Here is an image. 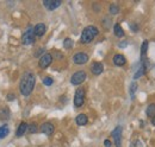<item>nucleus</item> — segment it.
<instances>
[{
    "label": "nucleus",
    "mask_w": 155,
    "mask_h": 147,
    "mask_svg": "<svg viewBox=\"0 0 155 147\" xmlns=\"http://www.w3.org/2000/svg\"><path fill=\"white\" fill-rule=\"evenodd\" d=\"M35 84H36V76L31 71L24 73L23 76H21V78H20L19 83L20 94L23 96H29L32 92V90H34Z\"/></svg>",
    "instance_id": "nucleus-1"
},
{
    "label": "nucleus",
    "mask_w": 155,
    "mask_h": 147,
    "mask_svg": "<svg viewBox=\"0 0 155 147\" xmlns=\"http://www.w3.org/2000/svg\"><path fill=\"white\" fill-rule=\"evenodd\" d=\"M98 33H99V30L96 26H87L84 29V31L80 36V42L82 44H88L98 36Z\"/></svg>",
    "instance_id": "nucleus-2"
},
{
    "label": "nucleus",
    "mask_w": 155,
    "mask_h": 147,
    "mask_svg": "<svg viewBox=\"0 0 155 147\" xmlns=\"http://www.w3.org/2000/svg\"><path fill=\"white\" fill-rule=\"evenodd\" d=\"M35 37L36 36H35V32H34V27L29 26L21 36V42H23L24 45H30V44L35 43Z\"/></svg>",
    "instance_id": "nucleus-3"
},
{
    "label": "nucleus",
    "mask_w": 155,
    "mask_h": 147,
    "mask_svg": "<svg viewBox=\"0 0 155 147\" xmlns=\"http://www.w3.org/2000/svg\"><path fill=\"white\" fill-rule=\"evenodd\" d=\"M86 77H87V75H86L85 71L79 70V71H77V73H74L72 75V77H71V83H72L73 86H79V84H81L82 82H85Z\"/></svg>",
    "instance_id": "nucleus-4"
},
{
    "label": "nucleus",
    "mask_w": 155,
    "mask_h": 147,
    "mask_svg": "<svg viewBox=\"0 0 155 147\" xmlns=\"http://www.w3.org/2000/svg\"><path fill=\"white\" fill-rule=\"evenodd\" d=\"M84 103H85V89L78 88L74 95V105L75 107H81Z\"/></svg>",
    "instance_id": "nucleus-5"
},
{
    "label": "nucleus",
    "mask_w": 155,
    "mask_h": 147,
    "mask_svg": "<svg viewBox=\"0 0 155 147\" xmlns=\"http://www.w3.org/2000/svg\"><path fill=\"white\" fill-rule=\"evenodd\" d=\"M51 62H53V55L49 54V52H47V54L41 56V58H39L38 61L39 68L41 69H45V68H48L51 64Z\"/></svg>",
    "instance_id": "nucleus-6"
},
{
    "label": "nucleus",
    "mask_w": 155,
    "mask_h": 147,
    "mask_svg": "<svg viewBox=\"0 0 155 147\" xmlns=\"http://www.w3.org/2000/svg\"><path fill=\"white\" fill-rule=\"evenodd\" d=\"M73 62L75 64L82 65V64H85V63L88 62V55L86 52H77L75 55L73 56Z\"/></svg>",
    "instance_id": "nucleus-7"
},
{
    "label": "nucleus",
    "mask_w": 155,
    "mask_h": 147,
    "mask_svg": "<svg viewBox=\"0 0 155 147\" xmlns=\"http://www.w3.org/2000/svg\"><path fill=\"white\" fill-rule=\"evenodd\" d=\"M112 138L115 140V145L117 147L122 146V127L118 126L112 130Z\"/></svg>",
    "instance_id": "nucleus-8"
},
{
    "label": "nucleus",
    "mask_w": 155,
    "mask_h": 147,
    "mask_svg": "<svg viewBox=\"0 0 155 147\" xmlns=\"http://www.w3.org/2000/svg\"><path fill=\"white\" fill-rule=\"evenodd\" d=\"M39 130H41V133H43V134L50 136V135L54 134L55 127H54L53 124H50V122H45V124H43V125L39 127Z\"/></svg>",
    "instance_id": "nucleus-9"
},
{
    "label": "nucleus",
    "mask_w": 155,
    "mask_h": 147,
    "mask_svg": "<svg viewBox=\"0 0 155 147\" xmlns=\"http://www.w3.org/2000/svg\"><path fill=\"white\" fill-rule=\"evenodd\" d=\"M43 5H44L49 11H53V10L58 8V6L61 5V1H60V0H44V1H43Z\"/></svg>",
    "instance_id": "nucleus-10"
},
{
    "label": "nucleus",
    "mask_w": 155,
    "mask_h": 147,
    "mask_svg": "<svg viewBox=\"0 0 155 147\" xmlns=\"http://www.w3.org/2000/svg\"><path fill=\"white\" fill-rule=\"evenodd\" d=\"M45 31H47V26L43 23H39V24L34 26V32H35L36 37H42L45 33Z\"/></svg>",
    "instance_id": "nucleus-11"
},
{
    "label": "nucleus",
    "mask_w": 155,
    "mask_h": 147,
    "mask_svg": "<svg viewBox=\"0 0 155 147\" xmlns=\"http://www.w3.org/2000/svg\"><path fill=\"white\" fill-rule=\"evenodd\" d=\"M91 71L93 75H100V74L104 71V65L99 62H94L91 67Z\"/></svg>",
    "instance_id": "nucleus-12"
},
{
    "label": "nucleus",
    "mask_w": 155,
    "mask_h": 147,
    "mask_svg": "<svg viewBox=\"0 0 155 147\" xmlns=\"http://www.w3.org/2000/svg\"><path fill=\"white\" fill-rule=\"evenodd\" d=\"M125 63H127V59H125V57L123 55L117 54V55L114 56V64L115 65H117V67H123Z\"/></svg>",
    "instance_id": "nucleus-13"
},
{
    "label": "nucleus",
    "mask_w": 155,
    "mask_h": 147,
    "mask_svg": "<svg viewBox=\"0 0 155 147\" xmlns=\"http://www.w3.org/2000/svg\"><path fill=\"white\" fill-rule=\"evenodd\" d=\"M28 130V124L26 122H20L19 126H18V128H17V132H16V135L20 138V136H23L24 134H25V132Z\"/></svg>",
    "instance_id": "nucleus-14"
},
{
    "label": "nucleus",
    "mask_w": 155,
    "mask_h": 147,
    "mask_svg": "<svg viewBox=\"0 0 155 147\" xmlns=\"http://www.w3.org/2000/svg\"><path fill=\"white\" fill-rule=\"evenodd\" d=\"M75 122L79 126H85L88 122V117H87L86 114H79L77 116V119H75Z\"/></svg>",
    "instance_id": "nucleus-15"
},
{
    "label": "nucleus",
    "mask_w": 155,
    "mask_h": 147,
    "mask_svg": "<svg viewBox=\"0 0 155 147\" xmlns=\"http://www.w3.org/2000/svg\"><path fill=\"white\" fill-rule=\"evenodd\" d=\"M10 119V109L7 107L0 108V121H7Z\"/></svg>",
    "instance_id": "nucleus-16"
},
{
    "label": "nucleus",
    "mask_w": 155,
    "mask_h": 147,
    "mask_svg": "<svg viewBox=\"0 0 155 147\" xmlns=\"http://www.w3.org/2000/svg\"><path fill=\"white\" fill-rule=\"evenodd\" d=\"M114 33H115L118 38H123L124 35H125V33H124V30L122 29V26H120L119 24H116V25L114 26Z\"/></svg>",
    "instance_id": "nucleus-17"
},
{
    "label": "nucleus",
    "mask_w": 155,
    "mask_h": 147,
    "mask_svg": "<svg viewBox=\"0 0 155 147\" xmlns=\"http://www.w3.org/2000/svg\"><path fill=\"white\" fill-rule=\"evenodd\" d=\"M146 115L150 119H153L155 116V103H150L148 107H147V110H146Z\"/></svg>",
    "instance_id": "nucleus-18"
},
{
    "label": "nucleus",
    "mask_w": 155,
    "mask_h": 147,
    "mask_svg": "<svg viewBox=\"0 0 155 147\" xmlns=\"http://www.w3.org/2000/svg\"><path fill=\"white\" fill-rule=\"evenodd\" d=\"M8 133H10L8 126H7V125H2V126L0 127V139L6 138V136L8 135Z\"/></svg>",
    "instance_id": "nucleus-19"
},
{
    "label": "nucleus",
    "mask_w": 155,
    "mask_h": 147,
    "mask_svg": "<svg viewBox=\"0 0 155 147\" xmlns=\"http://www.w3.org/2000/svg\"><path fill=\"white\" fill-rule=\"evenodd\" d=\"M147 49H148V42H147V40H144V42L142 43V46H141V56H142V58H141V59H144V58H146Z\"/></svg>",
    "instance_id": "nucleus-20"
},
{
    "label": "nucleus",
    "mask_w": 155,
    "mask_h": 147,
    "mask_svg": "<svg viewBox=\"0 0 155 147\" xmlns=\"http://www.w3.org/2000/svg\"><path fill=\"white\" fill-rule=\"evenodd\" d=\"M63 48L67 49V50L72 49V48H73V40H72L71 38H66V39L63 40Z\"/></svg>",
    "instance_id": "nucleus-21"
},
{
    "label": "nucleus",
    "mask_w": 155,
    "mask_h": 147,
    "mask_svg": "<svg viewBox=\"0 0 155 147\" xmlns=\"http://www.w3.org/2000/svg\"><path fill=\"white\" fill-rule=\"evenodd\" d=\"M109 11H110L111 14H117L119 12V7L117 6L116 4H111L110 7H109Z\"/></svg>",
    "instance_id": "nucleus-22"
},
{
    "label": "nucleus",
    "mask_w": 155,
    "mask_h": 147,
    "mask_svg": "<svg viewBox=\"0 0 155 147\" xmlns=\"http://www.w3.org/2000/svg\"><path fill=\"white\" fill-rule=\"evenodd\" d=\"M26 132L30 133V134L36 133V132H37V125H36V124H30V125H28V130H26Z\"/></svg>",
    "instance_id": "nucleus-23"
},
{
    "label": "nucleus",
    "mask_w": 155,
    "mask_h": 147,
    "mask_svg": "<svg viewBox=\"0 0 155 147\" xmlns=\"http://www.w3.org/2000/svg\"><path fill=\"white\" fill-rule=\"evenodd\" d=\"M136 90H137V83H136V82H133L131 86H130V96H131V99H134Z\"/></svg>",
    "instance_id": "nucleus-24"
},
{
    "label": "nucleus",
    "mask_w": 155,
    "mask_h": 147,
    "mask_svg": "<svg viewBox=\"0 0 155 147\" xmlns=\"http://www.w3.org/2000/svg\"><path fill=\"white\" fill-rule=\"evenodd\" d=\"M53 82H54V81H53L51 77H44V78H43V84H44V86H48V87H49V86L53 84Z\"/></svg>",
    "instance_id": "nucleus-25"
},
{
    "label": "nucleus",
    "mask_w": 155,
    "mask_h": 147,
    "mask_svg": "<svg viewBox=\"0 0 155 147\" xmlns=\"http://www.w3.org/2000/svg\"><path fill=\"white\" fill-rule=\"evenodd\" d=\"M130 27H131V30H133L134 32H136V31L138 30V26H137V24H135V23H131V24H130Z\"/></svg>",
    "instance_id": "nucleus-26"
},
{
    "label": "nucleus",
    "mask_w": 155,
    "mask_h": 147,
    "mask_svg": "<svg viewBox=\"0 0 155 147\" xmlns=\"http://www.w3.org/2000/svg\"><path fill=\"white\" fill-rule=\"evenodd\" d=\"M104 146H105V147H111V146H112V142H111V140L106 139V140L104 141Z\"/></svg>",
    "instance_id": "nucleus-27"
},
{
    "label": "nucleus",
    "mask_w": 155,
    "mask_h": 147,
    "mask_svg": "<svg viewBox=\"0 0 155 147\" xmlns=\"http://www.w3.org/2000/svg\"><path fill=\"white\" fill-rule=\"evenodd\" d=\"M15 99H16V95H15V94H8V95H7V100H8V101H13Z\"/></svg>",
    "instance_id": "nucleus-28"
},
{
    "label": "nucleus",
    "mask_w": 155,
    "mask_h": 147,
    "mask_svg": "<svg viewBox=\"0 0 155 147\" xmlns=\"http://www.w3.org/2000/svg\"><path fill=\"white\" fill-rule=\"evenodd\" d=\"M43 51H44V49H39L38 51H37V52H36V54H35V56H36V57H38V56L41 55V54H42V52H43ZM39 58H41V56H39Z\"/></svg>",
    "instance_id": "nucleus-29"
},
{
    "label": "nucleus",
    "mask_w": 155,
    "mask_h": 147,
    "mask_svg": "<svg viewBox=\"0 0 155 147\" xmlns=\"http://www.w3.org/2000/svg\"><path fill=\"white\" fill-rule=\"evenodd\" d=\"M152 124H153V126H155V116L152 119Z\"/></svg>",
    "instance_id": "nucleus-30"
}]
</instances>
